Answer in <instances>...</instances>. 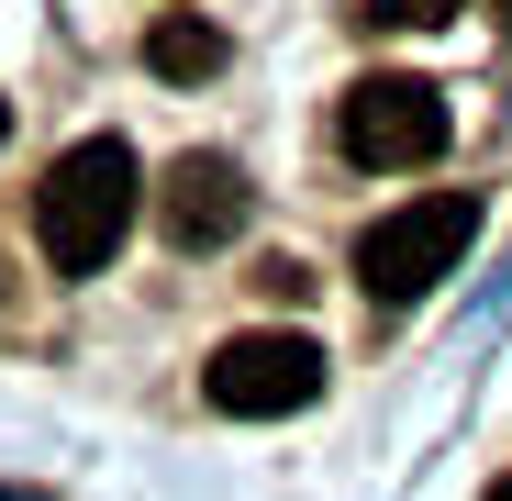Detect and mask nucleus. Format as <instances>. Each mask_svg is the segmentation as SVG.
I'll use <instances>...</instances> for the list:
<instances>
[{"mask_svg":"<svg viewBox=\"0 0 512 501\" xmlns=\"http://www.w3.org/2000/svg\"><path fill=\"white\" fill-rule=\"evenodd\" d=\"M134 201H145V167L123 134H90V145H67L45 167V190H34V245H45V268L56 279H90L123 257V234H134Z\"/></svg>","mask_w":512,"mask_h":501,"instance_id":"obj_1","label":"nucleus"},{"mask_svg":"<svg viewBox=\"0 0 512 501\" xmlns=\"http://www.w3.org/2000/svg\"><path fill=\"white\" fill-rule=\"evenodd\" d=\"M468 234H479V201H468V190H423V201L379 212V223L357 234V279H368V301H423V290L468 257Z\"/></svg>","mask_w":512,"mask_h":501,"instance_id":"obj_2","label":"nucleus"},{"mask_svg":"<svg viewBox=\"0 0 512 501\" xmlns=\"http://www.w3.org/2000/svg\"><path fill=\"white\" fill-rule=\"evenodd\" d=\"M334 134H346L357 167H435L457 123H446V90H435V78L379 67V78H357V90L334 101Z\"/></svg>","mask_w":512,"mask_h":501,"instance_id":"obj_3","label":"nucleus"},{"mask_svg":"<svg viewBox=\"0 0 512 501\" xmlns=\"http://www.w3.org/2000/svg\"><path fill=\"white\" fill-rule=\"evenodd\" d=\"M201 390H212V412H234V424H279V412H301V401L323 390V346H312V334H290V323L223 334L212 368H201Z\"/></svg>","mask_w":512,"mask_h":501,"instance_id":"obj_4","label":"nucleus"},{"mask_svg":"<svg viewBox=\"0 0 512 501\" xmlns=\"http://www.w3.org/2000/svg\"><path fill=\"white\" fill-rule=\"evenodd\" d=\"M245 212H256V190H245L234 156H179V167H167V190H156V223H167V245H179V257L234 245Z\"/></svg>","mask_w":512,"mask_h":501,"instance_id":"obj_5","label":"nucleus"},{"mask_svg":"<svg viewBox=\"0 0 512 501\" xmlns=\"http://www.w3.org/2000/svg\"><path fill=\"white\" fill-rule=\"evenodd\" d=\"M145 67H156V78H179V90H201V78L223 67V23H201V12H167V23L145 34Z\"/></svg>","mask_w":512,"mask_h":501,"instance_id":"obj_6","label":"nucleus"},{"mask_svg":"<svg viewBox=\"0 0 512 501\" xmlns=\"http://www.w3.org/2000/svg\"><path fill=\"white\" fill-rule=\"evenodd\" d=\"M457 12H468V0H368V23H401V34H435Z\"/></svg>","mask_w":512,"mask_h":501,"instance_id":"obj_7","label":"nucleus"},{"mask_svg":"<svg viewBox=\"0 0 512 501\" xmlns=\"http://www.w3.org/2000/svg\"><path fill=\"white\" fill-rule=\"evenodd\" d=\"M256 290H268V301H301V290H312V268H301V257H268V268H256Z\"/></svg>","mask_w":512,"mask_h":501,"instance_id":"obj_8","label":"nucleus"},{"mask_svg":"<svg viewBox=\"0 0 512 501\" xmlns=\"http://www.w3.org/2000/svg\"><path fill=\"white\" fill-rule=\"evenodd\" d=\"M0 134H12V101H0Z\"/></svg>","mask_w":512,"mask_h":501,"instance_id":"obj_9","label":"nucleus"},{"mask_svg":"<svg viewBox=\"0 0 512 501\" xmlns=\"http://www.w3.org/2000/svg\"><path fill=\"white\" fill-rule=\"evenodd\" d=\"M490 501H512V479H501V490H490Z\"/></svg>","mask_w":512,"mask_h":501,"instance_id":"obj_10","label":"nucleus"}]
</instances>
